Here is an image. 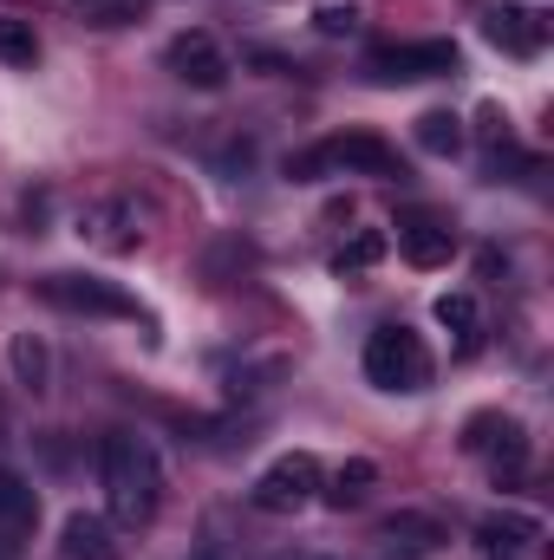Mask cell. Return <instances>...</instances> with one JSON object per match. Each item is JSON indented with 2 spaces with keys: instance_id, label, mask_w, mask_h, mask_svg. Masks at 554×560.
<instances>
[{
  "instance_id": "cell-1",
  "label": "cell",
  "mask_w": 554,
  "mask_h": 560,
  "mask_svg": "<svg viewBox=\"0 0 554 560\" xmlns=\"http://www.w3.org/2000/svg\"><path fill=\"white\" fill-rule=\"evenodd\" d=\"M99 482H105V509L118 528H143L163 509V456L138 430H112L99 443Z\"/></svg>"
},
{
  "instance_id": "cell-2",
  "label": "cell",
  "mask_w": 554,
  "mask_h": 560,
  "mask_svg": "<svg viewBox=\"0 0 554 560\" xmlns=\"http://www.w3.org/2000/svg\"><path fill=\"white\" fill-rule=\"evenodd\" d=\"M293 176L300 183H320V176H385V183H399L405 163L379 131H346V138H326L307 156H293Z\"/></svg>"
},
{
  "instance_id": "cell-3",
  "label": "cell",
  "mask_w": 554,
  "mask_h": 560,
  "mask_svg": "<svg viewBox=\"0 0 554 560\" xmlns=\"http://www.w3.org/2000/svg\"><path fill=\"white\" fill-rule=\"evenodd\" d=\"M366 378L379 392H424L430 385V346L412 326H379L366 339Z\"/></svg>"
},
{
  "instance_id": "cell-4",
  "label": "cell",
  "mask_w": 554,
  "mask_h": 560,
  "mask_svg": "<svg viewBox=\"0 0 554 560\" xmlns=\"http://www.w3.org/2000/svg\"><path fill=\"white\" fill-rule=\"evenodd\" d=\"M313 495H320V463H313L307 450L275 456V463L255 476V489H249V502H255L262 515H300Z\"/></svg>"
},
{
  "instance_id": "cell-5",
  "label": "cell",
  "mask_w": 554,
  "mask_h": 560,
  "mask_svg": "<svg viewBox=\"0 0 554 560\" xmlns=\"http://www.w3.org/2000/svg\"><path fill=\"white\" fill-rule=\"evenodd\" d=\"M39 300L59 306V313H92V319H138V300L112 280L92 275H46L39 280Z\"/></svg>"
},
{
  "instance_id": "cell-6",
  "label": "cell",
  "mask_w": 554,
  "mask_h": 560,
  "mask_svg": "<svg viewBox=\"0 0 554 560\" xmlns=\"http://www.w3.org/2000/svg\"><path fill=\"white\" fill-rule=\"evenodd\" d=\"M163 66H170L183 85H196V92H222V85H229V52H222L216 33H203V26L176 33L170 52H163Z\"/></svg>"
},
{
  "instance_id": "cell-7",
  "label": "cell",
  "mask_w": 554,
  "mask_h": 560,
  "mask_svg": "<svg viewBox=\"0 0 554 560\" xmlns=\"http://www.w3.org/2000/svg\"><path fill=\"white\" fill-rule=\"evenodd\" d=\"M443 72H457V46L450 39H412V46H379L372 52V79H385V85L443 79Z\"/></svg>"
},
{
  "instance_id": "cell-8",
  "label": "cell",
  "mask_w": 554,
  "mask_h": 560,
  "mask_svg": "<svg viewBox=\"0 0 554 560\" xmlns=\"http://www.w3.org/2000/svg\"><path fill=\"white\" fill-rule=\"evenodd\" d=\"M79 235H85L92 248H105V255H131V248L143 242L138 202H125V196H112V202H92V209L79 215Z\"/></svg>"
},
{
  "instance_id": "cell-9",
  "label": "cell",
  "mask_w": 554,
  "mask_h": 560,
  "mask_svg": "<svg viewBox=\"0 0 554 560\" xmlns=\"http://www.w3.org/2000/svg\"><path fill=\"white\" fill-rule=\"evenodd\" d=\"M483 33H489L503 52H516V59H535V52L549 46V20H542V7H516V0L489 7V13H483Z\"/></svg>"
},
{
  "instance_id": "cell-10",
  "label": "cell",
  "mask_w": 554,
  "mask_h": 560,
  "mask_svg": "<svg viewBox=\"0 0 554 560\" xmlns=\"http://www.w3.org/2000/svg\"><path fill=\"white\" fill-rule=\"evenodd\" d=\"M399 255H405L412 268H443V261L457 255V235H450L437 215H405V222H399Z\"/></svg>"
},
{
  "instance_id": "cell-11",
  "label": "cell",
  "mask_w": 554,
  "mask_h": 560,
  "mask_svg": "<svg viewBox=\"0 0 554 560\" xmlns=\"http://www.w3.org/2000/svg\"><path fill=\"white\" fill-rule=\"evenodd\" d=\"M59 560H118L112 522H105V515H66V528H59Z\"/></svg>"
},
{
  "instance_id": "cell-12",
  "label": "cell",
  "mask_w": 554,
  "mask_h": 560,
  "mask_svg": "<svg viewBox=\"0 0 554 560\" xmlns=\"http://www.w3.org/2000/svg\"><path fill=\"white\" fill-rule=\"evenodd\" d=\"M529 541H542V522L535 515H489L483 522V548L489 555H522Z\"/></svg>"
},
{
  "instance_id": "cell-13",
  "label": "cell",
  "mask_w": 554,
  "mask_h": 560,
  "mask_svg": "<svg viewBox=\"0 0 554 560\" xmlns=\"http://www.w3.org/2000/svg\"><path fill=\"white\" fill-rule=\"evenodd\" d=\"M437 326H443V332H457V346H463V352H476V339H483V313H476V300H470V293H443V300H437Z\"/></svg>"
},
{
  "instance_id": "cell-14",
  "label": "cell",
  "mask_w": 554,
  "mask_h": 560,
  "mask_svg": "<svg viewBox=\"0 0 554 560\" xmlns=\"http://www.w3.org/2000/svg\"><path fill=\"white\" fill-rule=\"evenodd\" d=\"M33 515H39V495H33L13 469H0V528H7V535H26Z\"/></svg>"
},
{
  "instance_id": "cell-15",
  "label": "cell",
  "mask_w": 554,
  "mask_h": 560,
  "mask_svg": "<svg viewBox=\"0 0 554 560\" xmlns=\"http://www.w3.org/2000/svg\"><path fill=\"white\" fill-rule=\"evenodd\" d=\"M372 482H379V463H366V456H353V463H339V476H333V489H326V502H333V509H359V502L372 495Z\"/></svg>"
},
{
  "instance_id": "cell-16",
  "label": "cell",
  "mask_w": 554,
  "mask_h": 560,
  "mask_svg": "<svg viewBox=\"0 0 554 560\" xmlns=\"http://www.w3.org/2000/svg\"><path fill=\"white\" fill-rule=\"evenodd\" d=\"M417 150L457 156V150H463V118H457V112H424V118H417Z\"/></svg>"
},
{
  "instance_id": "cell-17",
  "label": "cell",
  "mask_w": 554,
  "mask_h": 560,
  "mask_svg": "<svg viewBox=\"0 0 554 560\" xmlns=\"http://www.w3.org/2000/svg\"><path fill=\"white\" fill-rule=\"evenodd\" d=\"M385 261V235L379 229H359L339 255H333V275H366V268H379Z\"/></svg>"
},
{
  "instance_id": "cell-18",
  "label": "cell",
  "mask_w": 554,
  "mask_h": 560,
  "mask_svg": "<svg viewBox=\"0 0 554 560\" xmlns=\"http://www.w3.org/2000/svg\"><path fill=\"white\" fill-rule=\"evenodd\" d=\"M385 541H392V548H412V555H430V548L443 541V528H437L430 515H392V522H385Z\"/></svg>"
},
{
  "instance_id": "cell-19",
  "label": "cell",
  "mask_w": 554,
  "mask_h": 560,
  "mask_svg": "<svg viewBox=\"0 0 554 560\" xmlns=\"http://www.w3.org/2000/svg\"><path fill=\"white\" fill-rule=\"evenodd\" d=\"M39 59V33H33V20H0V66H33Z\"/></svg>"
},
{
  "instance_id": "cell-20",
  "label": "cell",
  "mask_w": 554,
  "mask_h": 560,
  "mask_svg": "<svg viewBox=\"0 0 554 560\" xmlns=\"http://www.w3.org/2000/svg\"><path fill=\"white\" fill-rule=\"evenodd\" d=\"M13 378H20L26 392H46V346H39L33 332L13 339Z\"/></svg>"
},
{
  "instance_id": "cell-21",
  "label": "cell",
  "mask_w": 554,
  "mask_h": 560,
  "mask_svg": "<svg viewBox=\"0 0 554 560\" xmlns=\"http://www.w3.org/2000/svg\"><path fill=\"white\" fill-rule=\"evenodd\" d=\"M313 26L339 39V33H353V26H359V7H320V13H313Z\"/></svg>"
}]
</instances>
